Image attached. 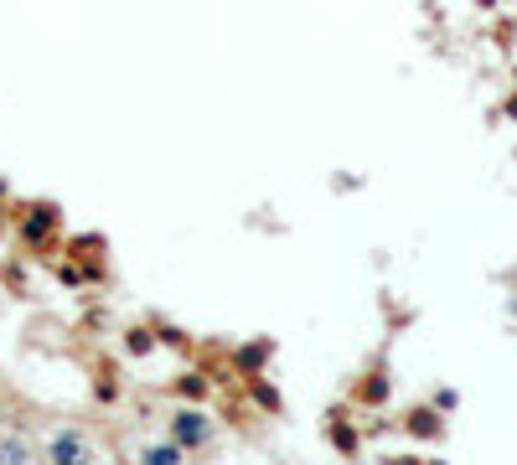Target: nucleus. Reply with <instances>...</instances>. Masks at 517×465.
Listing matches in <instances>:
<instances>
[{
  "label": "nucleus",
  "instance_id": "nucleus-1",
  "mask_svg": "<svg viewBox=\"0 0 517 465\" xmlns=\"http://www.w3.org/2000/svg\"><path fill=\"white\" fill-rule=\"evenodd\" d=\"M212 434H218V429H212V419L197 409V403H181V409L171 414V440H176V445H187L192 455L212 445Z\"/></svg>",
  "mask_w": 517,
  "mask_h": 465
},
{
  "label": "nucleus",
  "instance_id": "nucleus-2",
  "mask_svg": "<svg viewBox=\"0 0 517 465\" xmlns=\"http://www.w3.org/2000/svg\"><path fill=\"white\" fill-rule=\"evenodd\" d=\"M63 228V212H57L52 202H32L21 212V238L32 243V248H47V238Z\"/></svg>",
  "mask_w": 517,
  "mask_h": 465
},
{
  "label": "nucleus",
  "instance_id": "nucleus-3",
  "mask_svg": "<svg viewBox=\"0 0 517 465\" xmlns=\"http://www.w3.org/2000/svg\"><path fill=\"white\" fill-rule=\"evenodd\" d=\"M388 393H393V383H388V372H383V362H373V372L362 383H352V403H362V409H383L388 403Z\"/></svg>",
  "mask_w": 517,
  "mask_h": 465
},
{
  "label": "nucleus",
  "instance_id": "nucleus-4",
  "mask_svg": "<svg viewBox=\"0 0 517 465\" xmlns=\"http://www.w3.org/2000/svg\"><path fill=\"white\" fill-rule=\"evenodd\" d=\"M404 429L414 434V440H440V403H435V409H409L404 414Z\"/></svg>",
  "mask_w": 517,
  "mask_h": 465
},
{
  "label": "nucleus",
  "instance_id": "nucleus-5",
  "mask_svg": "<svg viewBox=\"0 0 517 465\" xmlns=\"http://www.w3.org/2000/svg\"><path fill=\"white\" fill-rule=\"evenodd\" d=\"M47 455H52V460H94V445H88L83 434L68 429V434H57V440L47 445Z\"/></svg>",
  "mask_w": 517,
  "mask_h": 465
},
{
  "label": "nucleus",
  "instance_id": "nucleus-6",
  "mask_svg": "<svg viewBox=\"0 0 517 465\" xmlns=\"http://www.w3.org/2000/svg\"><path fill=\"white\" fill-rule=\"evenodd\" d=\"M326 434H331V445H337L342 455H357V450H362V434H357V429H347V424H342V414H331Z\"/></svg>",
  "mask_w": 517,
  "mask_h": 465
},
{
  "label": "nucleus",
  "instance_id": "nucleus-7",
  "mask_svg": "<svg viewBox=\"0 0 517 465\" xmlns=\"http://www.w3.org/2000/svg\"><path fill=\"white\" fill-rule=\"evenodd\" d=\"M187 455H192V450L176 445V440H171V445H140V460H150V465H181Z\"/></svg>",
  "mask_w": 517,
  "mask_h": 465
},
{
  "label": "nucleus",
  "instance_id": "nucleus-8",
  "mask_svg": "<svg viewBox=\"0 0 517 465\" xmlns=\"http://www.w3.org/2000/svg\"><path fill=\"white\" fill-rule=\"evenodd\" d=\"M176 398L202 403L207 398V378H202V372H181V378H176Z\"/></svg>",
  "mask_w": 517,
  "mask_h": 465
},
{
  "label": "nucleus",
  "instance_id": "nucleus-9",
  "mask_svg": "<svg viewBox=\"0 0 517 465\" xmlns=\"http://www.w3.org/2000/svg\"><path fill=\"white\" fill-rule=\"evenodd\" d=\"M269 357V341H254V347H243L238 352V372L243 378H259V362Z\"/></svg>",
  "mask_w": 517,
  "mask_h": 465
},
{
  "label": "nucleus",
  "instance_id": "nucleus-10",
  "mask_svg": "<svg viewBox=\"0 0 517 465\" xmlns=\"http://www.w3.org/2000/svg\"><path fill=\"white\" fill-rule=\"evenodd\" d=\"M254 398L264 403V409H280V393H275V388H264V383H254Z\"/></svg>",
  "mask_w": 517,
  "mask_h": 465
},
{
  "label": "nucleus",
  "instance_id": "nucleus-11",
  "mask_svg": "<svg viewBox=\"0 0 517 465\" xmlns=\"http://www.w3.org/2000/svg\"><path fill=\"white\" fill-rule=\"evenodd\" d=\"M150 347H156V341H150L145 331H130V352H150Z\"/></svg>",
  "mask_w": 517,
  "mask_h": 465
},
{
  "label": "nucleus",
  "instance_id": "nucleus-12",
  "mask_svg": "<svg viewBox=\"0 0 517 465\" xmlns=\"http://www.w3.org/2000/svg\"><path fill=\"white\" fill-rule=\"evenodd\" d=\"M6 228H11V207H6V202H0V233H6Z\"/></svg>",
  "mask_w": 517,
  "mask_h": 465
}]
</instances>
